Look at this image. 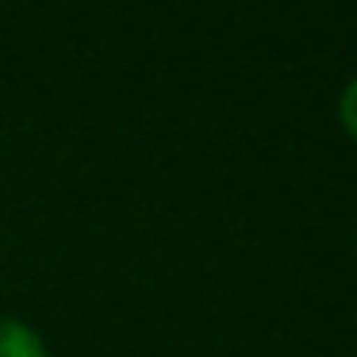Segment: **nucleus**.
<instances>
[{
	"label": "nucleus",
	"mask_w": 357,
	"mask_h": 357,
	"mask_svg": "<svg viewBox=\"0 0 357 357\" xmlns=\"http://www.w3.org/2000/svg\"><path fill=\"white\" fill-rule=\"evenodd\" d=\"M0 357H47V346L20 319H0Z\"/></svg>",
	"instance_id": "nucleus-1"
},
{
	"label": "nucleus",
	"mask_w": 357,
	"mask_h": 357,
	"mask_svg": "<svg viewBox=\"0 0 357 357\" xmlns=\"http://www.w3.org/2000/svg\"><path fill=\"white\" fill-rule=\"evenodd\" d=\"M338 119H342V127L357 139V77L346 85V93H342V100H338Z\"/></svg>",
	"instance_id": "nucleus-2"
}]
</instances>
